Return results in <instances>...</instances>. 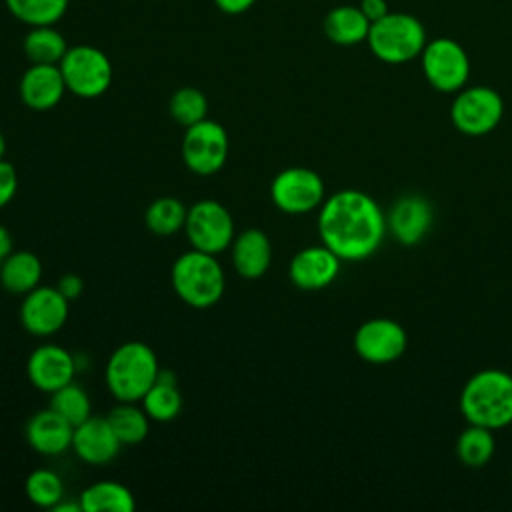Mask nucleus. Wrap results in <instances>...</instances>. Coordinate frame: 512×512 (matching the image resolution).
<instances>
[{"label": "nucleus", "mask_w": 512, "mask_h": 512, "mask_svg": "<svg viewBox=\"0 0 512 512\" xmlns=\"http://www.w3.org/2000/svg\"><path fill=\"white\" fill-rule=\"evenodd\" d=\"M386 232L380 206L362 190H338L324 198L318 212V234L340 260L372 256Z\"/></svg>", "instance_id": "f257e3e1"}, {"label": "nucleus", "mask_w": 512, "mask_h": 512, "mask_svg": "<svg viewBox=\"0 0 512 512\" xmlns=\"http://www.w3.org/2000/svg\"><path fill=\"white\" fill-rule=\"evenodd\" d=\"M460 412L468 424L490 430L512 424V374L500 368L476 372L460 392Z\"/></svg>", "instance_id": "f03ea898"}, {"label": "nucleus", "mask_w": 512, "mask_h": 512, "mask_svg": "<svg viewBox=\"0 0 512 512\" xmlns=\"http://www.w3.org/2000/svg\"><path fill=\"white\" fill-rule=\"evenodd\" d=\"M170 282L184 304L200 310L218 304L226 288V276L218 258L196 248L182 252L174 260Z\"/></svg>", "instance_id": "7ed1b4c3"}, {"label": "nucleus", "mask_w": 512, "mask_h": 512, "mask_svg": "<svg viewBox=\"0 0 512 512\" xmlns=\"http://www.w3.org/2000/svg\"><path fill=\"white\" fill-rule=\"evenodd\" d=\"M156 352L144 342H124L108 358L104 380L118 402H138L158 378Z\"/></svg>", "instance_id": "20e7f679"}, {"label": "nucleus", "mask_w": 512, "mask_h": 512, "mask_svg": "<svg viewBox=\"0 0 512 512\" xmlns=\"http://www.w3.org/2000/svg\"><path fill=\"white\" fill-rule=\"evenodd\" d=\"M370 52L386 64H406L422 54L426 46L424 24L406 12H388L384 18L370 24Z\"/></svg>", "instance_id": "39448f33"}, {"label": "nucleus", "mask_w": 512, "mask_h": 512, "mask_svg": "<svg viewBox=\"0 0 512 512\" xmlns=\"http://www.w3.org/2000/svg\"><path fill=\"white\" fill-rule=\"evenodd\" d=\"M58 66L66 90L78 98H98L112 84V62L96 46L78 44L68 48Z\"/></svg>", "instance_id": "423d86ee"}, {"label": "nucleus", "mask_w": 512, "mask_h": 512, "mask_svg": "<svg viewBox=\"0 0 512 512\" xmlns=\"http://www.w3.org/2000/svg\"><path fill=\"white\" fill-rule=\"evenodd\" d=\"M184 232L192 248L214 256L228 250L236 236L230 210L210 198L188 206Z\"/></svg>", "instance_id": "0eeeda50"}, {"label": "nucleus", "mask_w": 512, "mask_h": 512, "mask_svg": "<svg viewBox=\"0 0 512 512\" xmlns=\"http://www.w3.org/2000/svg\"><path fill=\"white\" fill-rule=\"evenodd\" d=\"M228 152V132L220 122L204 118L184 130L182 160L190 172L198 176L220 172L228 160Z\"/></svg>", "instance_id": "6e6552de"}, {"label": "nucleus", "mask_w": 512, "mask_h": 512, "mask_svg": "<svg viewBox=\"0 0 512 512\" xmlns=\"http://www.w3.org/2000/svg\"><path fill=\"white\" fill-rule=\"evenodd\" d=\"M504 116V100L490 86H470L456 92L450 106V118L458 132L466 136H484L492 132Z\"/></svg>", "instance_id": "1a4fd4ad"}, {"label": "nucleus", "mask_w": 512, "mask_h": 512, "mask_svg": "<svg viewBox=\"0 0 512 512\" xmlns=\"http://www.w3.org/2000/svg\"><path fill=\"white\" fill-rule=\"evenodd\" d=\"M324 180L318 172L304 166L280 170L270 184L272 204L284 214H308L324 202Z\"/></svg>", "instance_id": "9d476101"}, {"label": "nucleus", "mask_w": 512, "mask_h": 512, "mask_svg": "<svg viewBox=\"0 0 512 512\" xmlns=\"http://www.w3.org/2000/svg\"><path fill=\"white\" fill-rule=\"evenodd\" d=\"M420 62L426 82L438 92H458L468 82L470 58L452 38L440 36L426 42Z\"/></svg>", "instance_id": "9b49d317"}, {"label": "nucleus", "mask_w": 512, "mask_h": 512, "mask_svg": "<svg viewBox=\"0 0 512 512\" xmlns=\"http://www.w3.org/2000/svg\"><path fill=\"white\" fill-rule=\"evenodd\" d=\"M356 354L370 364H390L398 360L408 346L406 330L392 318H370L354 332Z\"/></svg>", "instance_id": "f8f14e48"}, {"label": "nucleus", "mask_w": 512, "mask_h": 512, "mask_svg": "<svg viewBox=\"0 0 512 512\" xmlns=\"http://www.w3.org/2000/svg\"><path fill=\"white\" fill-rule=\"evenodd\" d=\"M68 312L70 300L64 298L56 286L38 284L24 294L20 304V324L32 336H52L66 324Z\"/></svg>", "instance_id": "ddd939ff"}, {"label": "nucleus", "mask_w": 512, "mask_h": 512, "mask_svg": "<svg viewBox=\"0 0 512 512\" xmlns=\"http://www.w3.org/2000/svg\"><path fill=\"white\" fill-rule=\"evenodd\" d=\"M76 370V356L64 346L52 342L36 346L26 362V376L30 384L46 394H52L72 382Z\"/></svg>", "instance_id": "4468645a"}, {"label": "nucleus", "mask_w": 512, "mask_h": 512, "mask_svg": "<svg viewBox=\"0 0 512 512\" xmlns=\"http://www.w3.org/2000/svg\"><path fill=\"white\" fill-rule=\"evenodd\" d=\"M340 262L342 260L326 244L306 246L292 256L288 264V276L290 282L300 290H322L336 280Z\"/></svg>", "instance_id": "2eb2a0df"}, {"label": "nucleus", "mask_w": 512, "mask_h": 512, "mask_svg": "<svg viewBox=\"0 0 512 512\" xmlns=\"http://www.w3.org/2000/svg\"><path fill=\"white\" fill-rule=\"evenodd\" d=\"M120 448L122 444L116 438L106 416H90L74 426L72 450L86 464L104 466L118 456Z\"/></svg>", "instance_id": "dca6fc26"}, {"label": "nucleus", "mask_w": 512, "mask_h": 512, "mask_svg": "<svg viewBox=\"0 0 512 512\" xmlns=\"http://www.w3.org/2000/svg\"><path fill=\"white\" fill-rule=\"evenodd\" d=\"M74 426L50 406L34 412L24 428L28 446L42 456H60L72 448Z\"/></svg>", "instance_id": "f3484780"}, {"label": "nucleus", "mask_w": 512, "mask_h": 512, "mask_svg": "<svg viewBox=\"0 0 512 512\" xmlns=\"http://www.w3.org/2000/svg\"><path fill=\"white\" fill-rule=\"evenodd\" d=\"M64 92L66 82L58 64H30L18 84L22 104L38 112L54 108L62 100Z\"/></svg>", "instance_id": "a211bd4d"}, {"label": "nucleus", "mask_w": 512, "mask_h": 512, "mask_svg": "<svg viewBox=\"0 0 512 512\" xmlns=\"http://www.w3.org/2000/svg\"><path fill=\"white\" fill-rule=\"evenodd\" d=\"M432 206L418 194H406L394 202L388 214V228L404 246L418 244L432 226Z\"/></svg>", "instance_id": "6ab92c4d"}, {"label": "nucleus", "mask_w": 512, "mask_h": 512, "mask_svg": "<svg viewBox=\"0 0 512 512\" xmlns=\"http://www.w3.org/2000/svg\"><path fill=\"white\" fill-rule=\"evenodd\" d=\"M230 260L238 276L246 280L262 278L272 262V244L260 228L242 230L230 244Z\"/></svg>", "instance_id": "aec40b11"}, {"label": "nucleus", "mask_w": 512, "mask_h": 512, "mask_svg": "<svg viewBox=\"0 0 512 512\" xmlns=\"http://www.w3.org/2000/svg\"><path fill=\"white\" fill-rule=\"evenodd\" d=\"M140 402L152 422L174 420L182 412V406H184V398L178 388L174 372L160 368L158 378L146 390V394L142 396Z\"/></svg>", "instance_id": "412c9836"}, {"label": "nucleus", "mask_w": 512, "mask_h": 512, "mask_svg": "<svg viewBox=\"0 0 512 512\" xmlns=\"http://www.w3.org/2000/svg\"><path fill=\"white\" fill-rule=\"evenodd\" d=\"M324 34L330 42L338 46H354L360 42H366L370 20L362 14L360 6L342 4L332 8L324 16Z\"/></svg>", "instance_id": "4be33fe9"}, {"label": "nucleus", "mask_w": 512, "mask_h": 512, "mask_svg": "<svg viewBox=\"0 0 512 512\" xmlns=\"http://www.w3.org/2000/svg\"><path fill=\"white\" fill-rule=\"evenodd\" d=\"M42 262L30 250H12L0 266V286L10 294H28L40 284Z\"/></svg>", "instance_id": "5701e85b"}, {"label": "nucleus", "mask_w": 512, "mask_h": 512, "mask_svg": "<svg viewBox=\"0 0 512 512\" xmlns=\"http://www.w3.org/2000/svg\"><path fill=\"white\" fill-rule=\"evenodd\" d=\"M78 500L82 512H132L136 508L134 494L114 480H100L86 486Z\"/></svg>", "instance_id": "b1692460"}, {"label": "nucleus", "mask_w": 512, "mask_h": 512, "mask_svg": "<svg viewBox=\"0 0 512 512\" xmlns=\"http://www.w3.org/2000/svg\"><path fill=\"white\" fill-rule=\"evenodd\" d=\"M68 48L66 38L54 28V24L30 26L22 40V50L30 64H60Z\"/></svg>", "instance_id": "393cba45"}, {"label": "nucleus", "mask_w": 512, "mask_h": 512, "mask_svg": "<svg viewBox=\"0 0 512 512\" xmlns=\"http://www.w3.org/2000/svg\"><path fill=\"white\" fill-rule=\"evenodd\" d=\"M106 420L122 446L140 444L150 432V416L136 402H118L106 414Z\"/></svg>", "instance_id": "a878e982"}, {"label": "nucleus", "mask_w": 512, "mask_h": 512, "mask_svg": "<svg viewBox=\"0 0 512 512\" xmlns=\"http://www.w3.org/2000/svg\"><path fill=\"white\" fill-rule=\"evenodd\" d=\"M494 430L478 426V424H468L458 438H456V456L458 460L468 466V468H482L490 462L496 450V440H494Z\"/></svg>", "instance_id": "bb28decb"}, {"label": "nucleus", "mask_w": 512, "mask_h": 512, "mask_svg": "<svg viewBox=\"0 0 512 512\" xmlns=\"http://www.w3.org/2000/svg\"><path fill=\"white\" fill-rule=\"evenodd\" d=\"M188 206L174 196H162L148 204L144 212V224L158 236H172L184 228Z\"/></svg>", "instance_id": "cd10ccee"}, {"label": "nucleus", "mask_w": 512, "mask_h": 512, "mask_svg": "<svg viewBox=\"0 0 512 512\" xmlns=\"http://www.w3.org/2000/svg\"><path fill=\"white\" fill-rule=\"evenodd\" d=\"M8 12L28 26L56 24L68 10V0H4Z\"/></svg>", "instance_id": "c85d7f7f"}, {"label": "nucleus", "mask_w": 512, "mask_h": 512, "mask_svg": "<svg viewBox=\"0 0 512 512\" xmlns=\"http://www.w3.org/2000/svg\"><path fill=\"white\" fill-rule=\"evenodd\" d=\"M50 408L66 418L72 426H78L92 416V402L88 392L74 380L50 394Z\"/></svg>", "instance_id": "c756f323"}, {"label": "nucleus", "mask_w": 512, "mask_h": 512, "mask_svg": "<svg viewBox=\"0 0 512 512\" xmlns=\"http://www.w3.org/2000/svg\"><path fill=\"white\" fill-rule=\"evenodd\" d=\"M28 500L38 508H54L64 498V482L50 468H36L24 482Z\"/></svg>", "instance_id": "7c9ffc66"}, {"label": "nucleus", "mask_w": 512, "mask_h": 512, "mask_svg": "<svg viewBox=\"0 0 512 512\" xmlns=\"http://www.w3.org/2000/svg\"><path fill=\"white\" fill-rule=\"evenodd\" d=\"M168 112L178 122L180 126L188 128L200 120L206 118L208 114V100L206 96L194 88V86H182L178 88L168 102Z\"/></svg>", "instance_id": "2f4dec72"}, {"label": "nucleus", "mask_w": 512, "mask_h": 512, "mask_svg": "<svg viewBox=\"0 0 512 512\" xmlns=\"http://www.w3.org/2000/svg\"><path fill=\"white\" fill-rule=\"evenodd\" d=\"M18 190L16 168L8 160H0V208L8 206Z\"/></svg>", "instance_id": "473e14b6"}, {"label": "nucleus", "mask_w": 512, "mask_h": 512, "mask_svg": "<svg viewBox=\"0 0 512 512\" xmlns=\"http://www.w3.org/2000/svg\"><path fill=\"white\" fill-rule=\"evenodd\" d=\"M56 288L62 292L64 298L76 300V298L82 294V290H84V282H82V278H80L78 274L68 272V274H64V276L58 280Z\"/></svg>", "instance_id": "72a5a7b5"}, {"label": "nucleus", "mask_w": 512, "mask_h": 512, "mask_svg": "<svg viewBox=\"0 0 512 512\" xmlns=\"http://www.w3.org/2000/svg\"><path fill=\"white\" fill-rule=\"evenodd\" d=\"M358 6L362 10V14L370 20V24L380 20V18H384L390 12L386 0H360Z\"/></svg>", "instance_id": "f704fd0d"}, {"label": "nucleus", "mask_w": 512, "mask_h": 512, "mask_svg": "<svg viewBox=\"0 0 512 512\" xmlns=\"http://www.w3.org/2000/svg\"><path fill=\"white\" fill-rule=\"evenodd\" d=\"M254 2H256V0H214V4H216L224 14H230V16L248 12V10L254 6Z\"/></svg>", "instance_id": "c9c22d12"}, {"label": "nucleus", "mask_w": 512, "mask_h": 512, "mask_svg": "<svg viewBox=\"0 0 512 512\" xmlns=\"http://www.w3.org/2000/svg\"><path fill=\"white\" fill-rule=\"evenodd\" d=\"M12 250H14V246H12V234L8 232L6 226L0 224V266H2L4 260L10 256Z\"/></svg>", "instance_id": "e433bc0d"}, {"label": "nucleus", "mask_w": 512, "mask_h": 512, "mask_svg": "<svg viewBox=\"0 0 512 512\" xmlns=\"http://www.w3.org/2000/svg\"><path fill=\"white\" fill-rule=\"evenodd\" d=\"M4 154H6V138L0 132V160H4Z\"/></svg>", "instance_id": "4c0bfd02"}]
</instances>
